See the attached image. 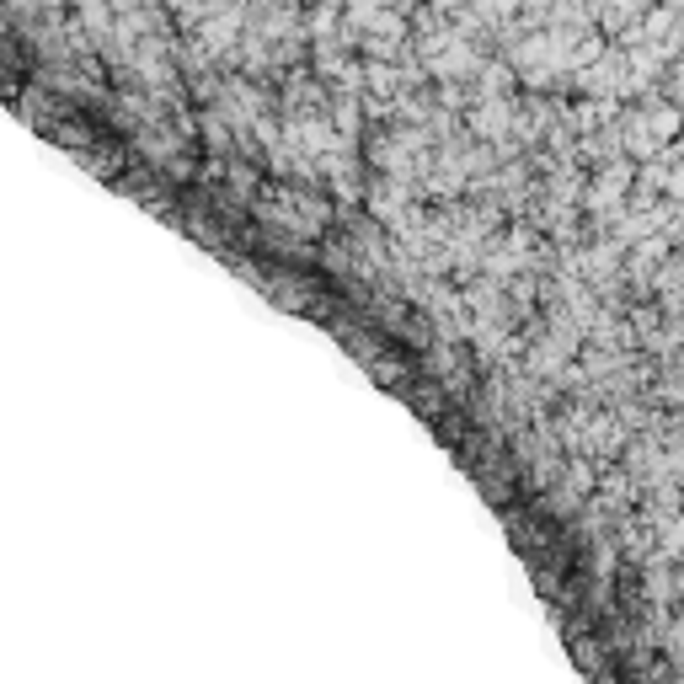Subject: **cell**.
Listing matches in <instances>:
<instances>
[]
</instances>
